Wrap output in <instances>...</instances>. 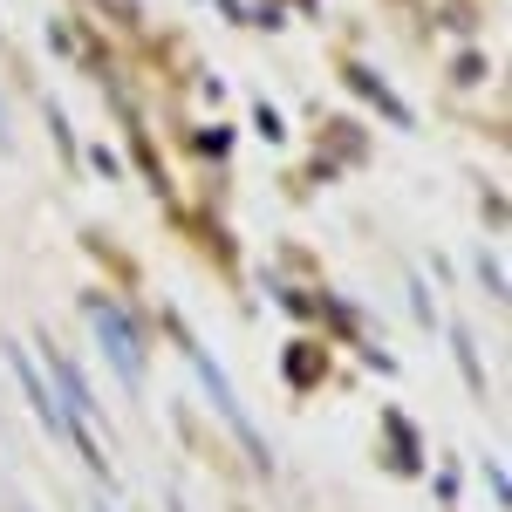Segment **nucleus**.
Returning a JSON list of instances; mask_svg holds the SVG:
<instances>
[{
  "mask_svg": "<svg viewBox=\"0 0 512 512\" xmlns=\"http://www.w3.org/2000/svg\"><path fill=\"white\" fill-rule=\"evenodd\" d=\"M185 355H192L198 383H205V390H212V403H219V410H226V424H233V431H239V444H246V451H253V458H267V444H260V437H253V417H246V403H239V396H233V383H226V369H219V362H212V355L198 349L192 335H185Z\"/></svg>",
  "mask_w": 512,
  "mask_h": 512,
  "instance_id": "obj_3",
  "label": "nucleus"
},
{
  "mask_svg": "<svg viewBox=\"0 0 512 512\" xmlns=\"http://www.w3.org/2000/svg\"><path fill=\"white\" fill-rule=\"evenodd\" d=\"M89 328H96V342L110 349V362H117V376L137 390L144 383V342H137V328L123 321V308H110V301H96L89 308Z\"/></svg>",
  "mask_w": 512,
  "mask_h": 512,
  "instance_id": "obj_2",
  "label": "nucleus"
},
{
  "mask_svg": "<svg viewBox=\"0 0 512 512\" xmlns=\"http://www.w3.org/2000/svg\"><path fill=\"white\" fill-rule=\"evenodd\" d=\"M7 362H14V376H21V390H28V403H35V417H41V424H48V431L62 437V444H69V451H76V458H82V465H89L96 478H110V458H103V444H96V437L82 431V424H76V410H69L62 396H55L48 383H41L35 355L21 349V342H7Z\"/></svg>",
  "mask_w": 512,
  "mask_h": 512,
  "instance_id": "obj_1",
  "label": "nucleus"
}]
</instances>
